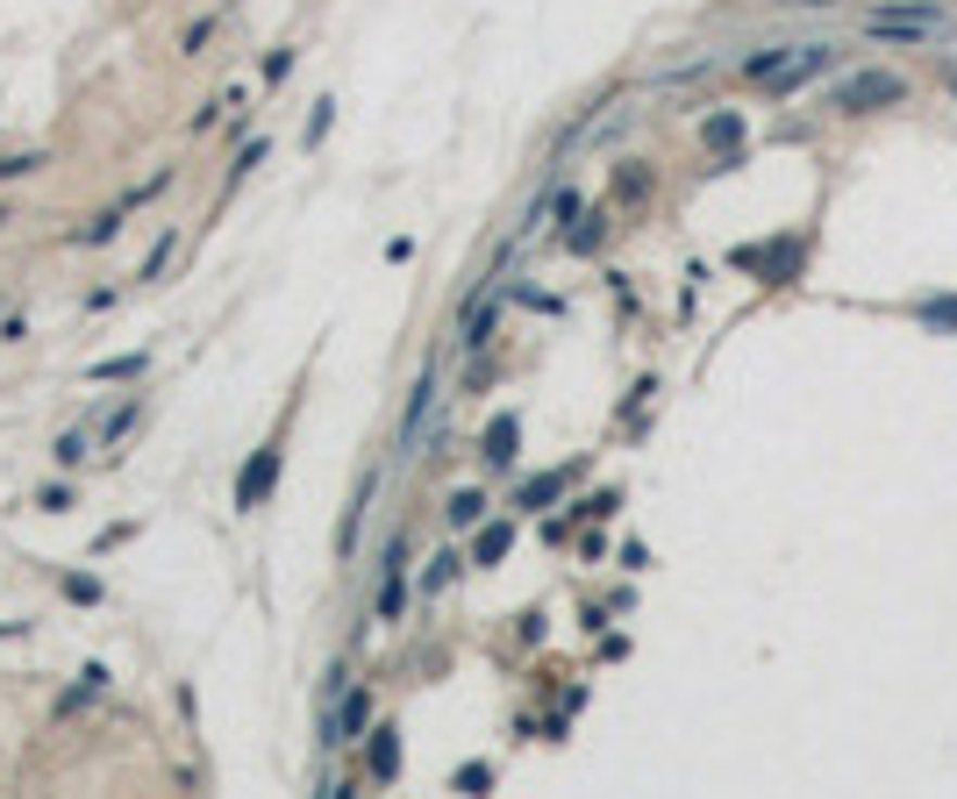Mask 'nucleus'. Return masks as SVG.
Instances as JSON below:
<instances>
[{
  "label": "nucleus",
  "instance_id": "nucleus-6",
  "mask_svg": "<svg viewBox=\"0 0 957 799\" xmlns=\"http://www.w3.org/2000/svg\"><path fill=\"white\" fill-rule=\"evenodd\" d=\"M143 364H151V358H143V350H129V358H101L86 378H93V386H107V378H143Z\"/></svg>",
  "mask_w": 957,
  "mask_h": 799
},
{
  "label": "nucleus",
  "instance_id": "nucleus-7",
  "mask_svg": "<svg viewBox=\"0 0 957 799\" xmlns=\"http://www.w3.org/2000/svg\"><path fill=\"white\" fill-rule=\"evenodd\" d=\"M400 771V743H394V729H379L372 735V778H394Z\"/></svg>",
  "mask_w": 957,
  "mask_h": 799
},
{
  "label": "nucleus",
  "instance_id": "nucleus-10",
  "mask_svg": "<svg viewBox=\"0 0 957 799\" xmlns=\"http://www.w3.org/2000/svg\"><path fill=\"white\" fill-rule=\"evenodd\" d=\"M478 514H486V493H458V500H450V521H458V528H472Z\"/></svg>",
  "mask_w": 957,
  "mask_h": 799
},
{
  "label": "nucleus",
  "instance_id": "nucleus-13",
  "mask_svg": "<svg viewBox=\"0 0 957 799\" xmlns=\"http://www.w3.org/2000/svg\"><path fill=\"white\" fill-rule=\"evenodd\" d=\"M564 478H536V486H522V507H544V500H558Z\"/></svg>",
  "mask_w": 957,
  "mask_h": 799
},
{
  "label": "nucleus",
  "instance_id": "nucleus-5",
  "mask_svg": "<svg viewBox=\"0 0 957 799\" xmlns=\"http://www.w3.org/2000/svg\"><path fill=\"white\" fill-rule=\"evenodd\" d=\"M400 593H408V543L386 550V579H379V621H394V614H400Z\"/></svg>",
  "mask_w": 957,
  "mask_h": 799
},
{
  "label": "nucleus",
  "instance_id": "nucleus-17",
  "mask_svg": "<svg viewBox=\"0 0 957 799\" xmlns=\"http://www.w3.org/2000/svg\"><path fill=\"white\" fill-rule=\"evenodd\" d=\"M36 165H43L36 151H22V157H0V179H22V171H36Z\"/></svg>",
  "mask_w": 957,
  "mask_h": 799
},
{
  "label": "nucleus",
  "instance_id": "nucleus-2",
  "mask_svg": "<svg viewBox=\"0 0 957 799\" xmlns=\"http://www.w3.org/2000/svg\"><path fill=\"white\" fill-rule=\"evenodd\" d=\"M901 101H907L901 72H851V79L829 86V107L837 115H872V107H901Z\"/></svg>",
  "mask_w": 957,
  "mask_h": 799
},
{
  "label": "nucleus",
  "instance_id": "nucleus-18",
  "mask_svg": "<svg viewBox=\"0 0 957 799\" xmlns=\"http://www.w3.org/2000/svg\"><path fill=\"white\" fill-rule=\"evenodd\" d=\"M950 93H957V65H950Z\"/></svg>",
  "mask_w": 957,
  "mask_h": 799
},
{
  "label": "nucleus",
  "instance_id": "nucleus-15",
  "mask_svg": "<svg viewBox=\"0 0 957 799\" xmlns=\"http://www.w3.org/2000/svg\"><path fill=\"white\" fill-rule=\"evenodd\" d=\"M500 550H508V528H486V536H478V564H494Z\"/></svg>",
  "mask_w": 957,
  "mask_h": 799
},
{
  "label": "nucleus",
  "instance_id": "nucleus-1",
  "mask_svg": "<svg viewBox=\"0 0 957 799\" xmlns=\"http://www.w3.org/2000/svg\"><path fill=\"white\" fill-rule=\"evenodd\" d=\"M957 22L943 15L936 0H901V8H872L865 15V36L872 43H936V36H950Z\"/></svg>",
  "mask_w": 957,
  "mask_h": 799
},
{
  "label": "nucleus",
  "instance_id": "nucleus-4",
  "mask_svg": "<svg viewBox=\"0 0 957 799\" xmlns=\"http://www.w3.org/2000/svg\"><path fill=\"white\" fill-rule=\"evenodd\" d=\"M272 478H279V442H272V450H257V464L237 478V507H265V493H272Z\"/></svg>",
  "mask_w": 957,
  "mask_h": 799
},
{
  "label": "nucleus",
  "instance_id": "nucleus-11",
  "mask_svg": "<svg viewBox=\"0 0 957 799\" xmlns=\"http://www.w3.org/2000/svg\"><path fill=\"white\" fill-rule=\"evenodd\" d=\"M86 450H93V442H86V436H79V428H72V436H58V450H51V458H58V464H79V458H86Z\"/></svg>",
  "mask_w": 957,
  "mask_h": 799
},
{
  "label": "nucleus",
  "instance_id": "nucleus-16",
  "mask_svg": "<svg viewBox=\"0 0 957 799\" xmlns=\"http://www.w3.org/2000/svg\"><path fill=\"white\" fill-rule=\"evenodd\" d=\"M736 137H743V121H736V115H722V121H707V143H736Z\"/></svg>",
  "mask_w": 957,
  "mask_h": 799
},
{
  "label": "nucleus",
  "instance_id": "nucleus-9",
  "mask_svg": "<svg viewBox=\"0 0 957 799\" xmlns=\"http://www.w3.org/2000/svg\"><path fill=\"white\" fill-rule=\"evenodd\" d=\"M137 414H143L137 400H122V408L107 414V428H101V436H107V442H122V436H129V428H137Z\"/></svg>",
  "mask_w": 957,
  "mask_h": 799
},
{
  "label": "nucleus",
  "instance_id": "nucleus-3",
  "mask_svg": "<svg viewBox=\"0 0 957 799\" xmlns=\"http://www.w3.org/2000/svg\"><path fill=\"white\" fill-rule=\"evenodd\" d=\"M829 65H837V43H801V51H787V65H779V72H771V93H779V101H787V93H801V86L807 79H821V72H829Z\"/></svg>",
  "mask_w": 957,
  "mask_h": 799
},
{
  "label": "nucleus",
  "instance_id": "nucleus-8",
  "mask_svg": "<svg viewBox=\"0 0 957 799\" xmlns=\"http://www.w3.org/2000/svg\"><path fill=\"white\" fill-rule=\"evenodd\" d=\"M486 458H494V464H508V458H514V422H508V414H500L494 436H486Z\"/></svg>",
  "mask_w": 957,
  "mask_h": 799
},
{
  "label": "nucleus",
  "instance_id": "nucleus-14",
  "mask_svg": "<svg viewBox=\"0 0 957 799\" xmlns=\"http://www.w3.org/2000/svg\"><path fill=\"white\" fill-rule=\"evenodd\" d=\"M450 571H458V557H436V564H429V579H422V593H444Z\"/></svg>",
  "mask_w": 957,
  "mask_h": 799
},
{
  "label": "nucleus",
  "instance_id": "nucleus-12",
  "mask_svg": "<svg viewBox=\"0 0 957 799\" xmlns=\"http://www.w3.org/2000/svg\"><path fill=\"white\" fill-rule=\"evenodd\" d=\"M922 322H929V328H957V300H929Z\"/></svg>",
  "mask_w": 957,
  "mask_h": 799
}]
</instances>
